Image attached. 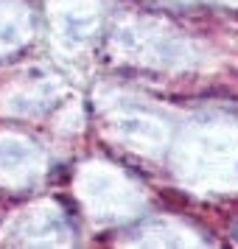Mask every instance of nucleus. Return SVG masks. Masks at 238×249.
I'll return each instance as SVG.
<instances>
[{"instance_id":"1","label":"nucleus","mask_w":238,"mask_h":249,"mask_svg":"<svg viewBox=\"0 0 238 249\" xmlns=\"http://www.w3.org/2000/svg\"><path fill=\"white\" fill-rule=\"evenodd\" d=\"M230 238H233V241H236V244H238V221H236V224H233V227H230Z\"/></svg>"}]
</instances>
